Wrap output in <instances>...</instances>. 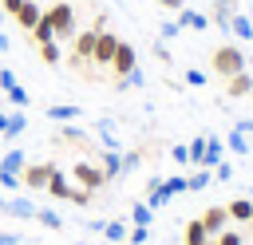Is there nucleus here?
I'll return each instance as SVG.
<instances>
[{
	"label": "nucleus",
	"instance_id": "23",
	"mask_svg": "<svg viewBox=\"0 0 253 245\" xmlns=\"http://www.w3.org/2000/svg\"><path fill=\"white\" fill-rule=\"evenodd\" d=\"M210 182H213V170H206V166H198L194 174H186V190H194V194H198V190H206Z\"/></svg>",
	"mask_w": 253,
	"mask_h": 245
},
{
	"label": "nucleus",
	"instance_id": "40",
	"mask_svg": "<svg viewBox=\"0 0 253 245\" xmlns=\"http://www.w3.org/2000/svg\"><path fill=\"white\" fill-rule=\"evenodd\" d=\"M186 83H190V87H202V83H206V71L190 67V71H186Z\"/></svg>",
	"mask_w": 253,
	"mask_h": 245
},
{
	"label": "nucleus",
	"instance_id": "27",
	"mask_svg": "<svg viewBox=\"0 0 253 245\" xmlns=\"http://www.w3.org/2000/svg\"><path fill=\"white\" fill-rule=\"evenodd\" d=\"M91 198H95V190H83V186H75V182H71V190H67V198H63V202H71V205H91Z\"/></svg>",
	"mask_w": 253,
	"mask_h": 245
},
{
	"label": "nucleus",
	"instance_id": "28",
	"mask_svg": "<svg viewBox=\"0 0 253 245\" xmlns=\"http://www.w3.org/2000/svg\"><path fill=\"white\" fill-rule=\"evenodd\" d=\"M130 221H134V225H150V221H154V209H150L146 202H134V209H130Z\"/></svg>",
	"mask_w": 253,
	"mask_h": 245
},
{
	"label": "nucleus",
	"instance_id": "29",
	"mask_svg": "<svg viewBox=\"0 0 253 245\" xmlns=\"http://www.w3.org/2000/svg\"><path fill=\"white\" fill-rule=\"evenodd\" d=\"M4 95H8V103H12V107H16V111H20V107H28V91H24V87H20V83H12V87H8V91H4Z\"/></svg>",
	"mask_w": 253,
	"mask_h": 245
},
{
	"label": "nucleus",
	"instance_id": "11",
	"mask_svg": "<svg viewBox=\"0 0 253 245\" xmlns=\"http://www.w3.org/2000/svg\"><path fill=\"white\" fill-rule=\"evenodd\" d=\"M225 95H229V99H245V95H253V75H249V71L229 75V79H225Z\"/></svg>",
	"mask_w": 253,
	"mask_h": 245
},
{
	"label": "nucleus",
	"instance_id": "13",
	"mask_svg": "<svg viewBox=\"0 0 253 245\" xmlns=\"http://www.w3.org/2000/svg\"><path fill=\"white\" fill-rule=\"evenodd\" d=\"M174 20H178L182 28H194V32H206V28H210V16L198 12V8H182V12H174Z\"/></svg>",
	"mask_w": 253,
	"mask_h": 245
},
{
	"label": "nucleus",
	"instance_id": "14",
	"mask_svg": "<svg viewBox=\"0 0 253 245\" xmlns=\"http://www.w3.org/2000/svg\"><path fill=\"white\" fill-rule=\"evenodd\" d=\"M221 158H225V142H221V138H213V134H206V154H202V166H206V170H213Z\"/></svg>",
	"mask_w": 253,
	"mask_h": 245
},
{
	"label": "nucleus",
	"instance_id": "34",
	"mask_svg": "<svg viewBox=\"0 0 253 245\" xmlns=\"http://www.w3.org/2000/svg\"><path fill=\"white\" fill-rule=\"evenodd\" d=\"M166 182V190L178 198V194H186V174H170V178H162Z\"/></svg>",
	"mask_w": 253,
	"mask_h": 245
},
{
	"label": "nucleus",
	"instance_id": "17",
	"mask_svg": "<svg viewBox=\"0 0 253 245\" xmlns=\"http://www.w3.org/2000/svg\"><path fill=\"white\" fill-rule=\"evenodd\" d=\"M79 107H71V103H55V107H47V119L51 122H79Z\"/></svg>",
	"mask_w": 253,
	"mask_h": 245
},
{
	"label": "nucleus",
	"instance_id": "2",
	"mask_svg": "<svg viewBox=\"0 0 253 245\" xmlns=\"http://www.w3.org/2000/svg\"><path fill=\"white\" fill-rule=\"evenodd\" d=\"M43 16L51 20V28H55V40H75V8L67 4V0H59V4H51V8H43Z\"/></svg>",
	"mask_w": 253,
	"mask_h": 245
},
{
	"label": "nucleus",
	"instance_id": "21",
	"mask_svg": "<svg viewBox=\"0 0 253 245\" xmlns=\"http://www.w3.org/2000/svg\"><path fill=\"white\" fill-rule=\"evenodd\" d=\"M229 32H233L237 40H245V43H249V40H253V20H249V16H241V12H233V20H229Z\"/></svg>",
	"mask_w": 253,
	"mask_h": 245
},
{
	"label": "nucleus",
	"instance_id": "48",
	"mask_svg": "<svg viewBox=\"0 0 253 245\" xmlns=\"http://www.w3.org/2000/svg\"><path fill=\"white\" fill-rule=\"evenodd\" d=\"M206 245H217V241H213V237H210V241H206Z\"/></svg>",
	"mask_w": 253,
	"mask_h": 245
},
{
	"label": "nucleus",
	"instance_id": "18",
	"mask_svg": "<svg viewBox=\"0 0 253 245\" xmlns=\"http://www.w3.org/2000/svg\"><path fill=\"white\" fill-rule=\"evenodd\" d=\"M55 138H59V142H67V146H75V142L83 146V142H87V130H83V126H75V122H59Z\"/></svg>",
	"mask_w": 253,
	"mask_h": 245
},
{
	"label": "nucleus",
	"instance_id": "15",
	"mask_svg": "<svg viewBox=\"0 0 253 245\" xmlns=\"http://www.w3.org/2000/svg\"><path fill=\"white\" fill-rule=\"evenodd\" d=\"M43 190H47L51 198H59V202H63V198H67V190H71V178H67V170H51Z\"/></svg>",
	"mask_w": 253,
	"mask_h": 245
},
{
	"label": "nucleus",
	"instance_id": "32",
	"mask_svg": "<svg viewBox=\"0 0 253 245\" xmlns=\"http://www.w3.org/2000/svg\"><path fill=\"white\" fill-rule=\"evenodd\" d=\"M40 59L43 63H59V43L51 40V43H40Z\"/></svg>",
	"mask_w": 253,
	"mask_h": 245
},
{
	"label": "nucleus",
	"instance_id": "50",
	"mask_svg": "<svg viewBox=\"0 0 253 245\" xmlns=\"http://www.w3.org/2000/svg\"><path fill=\"white\" fill-rule=\"evenodd\" d=\"M20 245H28V241H20Z\"/></svg>",
	"mask_w": 253,
	"mask_h": 245
},
{
	"label": "nucleus",
	"instance_id": "35",
	"mask_svg": "<svg viewBox=\"0 0 253 245\" xmlns=\"http://www.w3.org/2000/svg\"><path fill=\"white\" fill-rule=\"evenodd\" d=\"M146 237H150V225H130V229H126V241H130V245H142Z\"/></svg>",
	"mask_w": 253,
	"mask_h": 245
},
{
	"label": "nucleus",
	"instance_id": "9",
	"mask_svg": "<svg viewBox=\"0 0 253 245\" xmlns=\"http://www.w3.org/2000/svg\"><path fill=\"white\" fill-rule=\"evenodd\" d=\"M115 47H119V36H115V32H99L91 63H99V67H111V55H115Z\"/></svg>",
	"mask_w": 253,
	"mask_h": 245
},
{
	"label": "nucleus",
	"instance_id": "24",
	"mask_svg": "<svg viewBox=\"0 0 253 245\" xmlns=\"http://www.w3.org/2000/svg\"><path fill=\"white\" fill-rule=\"evenodd\" d=\"M32 40H36V43H51V40H55V28H51L47 16H40V24L32 28Z\"/></svg>",
	"mask_w": 253,
	"mask_h": 245
},
{
	"label": "nucleus",
	"instance_id": "3",
	"mask_svg": "<svg viewBox=\"0 0 253 245\" xmlns=\"http://www.w3.org/2000/svg\"><path fill=\"white\" fill-rule=\"evenodd\" d=\"M24 150L16 146V150H4V158H0V190L4 194H12V190H20V170H24Z\"/></svg>",
	"mask_w": 253,
	"mask_h": 245
},
{
	"label": "nucleus",
	"instance_id": "10",
	"mask_svg": "<svg viewBox=\"0 0 253 245\" xmlns=\"http://www.w3.org/2000/svg\"><path fill=\"white\" fill-rule=\"evenodd\" d=\"M198 221L206 225V233H210V237H217L221 229H229V213H225V205H210Z\"/></svg>",
	"mask_w": 253,
	"mask_h": 245
},
{
	"label": "nucleus",
	"instance_id": "42",
	"mask_svg": "<svg viewBox=\"0 0 253 245\" xmlns=\"http://www.w3.org/2000/svg\"><path fill=\"white\" fill-rule=\"evenodd\" d=\"M158 8H166V12H182L186 0H158Z\"/></svg>",
	"mask_w": 253,
	"mask_h": 245
},
{
	"label": "nucleus",
	"instance_id": "44",
	"mask_svg": "<svg viewBox=\"0 0 253 245\" xmlns=\"http://www.w3.org/2000/svg\"><path fill=\"white\" fill-rule=\"evenodd\" d=\"M0 4H4V12H8V16H16V12H20V4H24V0H0Z\"/></svg>",
	"mask_w": 253,
	"mask_h": 245
},
{
	"label": "nucleus",
	"instance_id": "46",
	"mask_svg": "<svg viewBox=\"0 0 253 245\" xmlns=\"http://www.w3.org/2000/svg\"><path fill=\"white\" fill-rule=\"evenodd\" d=\"M4 126H8V111H0V134H4Z\"/></svg>",
	"mask_w": 253,
	"mask_h": 245
},
{
	"label": "nucleus",
	"instance_id": "25",
	"mask_svg": "<svg viewBox=\"0 0 253 245\" xmlns=\"http://www.w3.org/2000/svg\"><path fill=\"white\" fill-rule=\"evenodd\" d=\"M24 126H28V115H24V111H12V115H8V126H4V138L24 134Z\"/></svg>",
	"mask_w": 253,
	"mask_h": 245
},
{
	"label": "nucleus",
	"instance_id": "6",
	"mask_svg": "<svg viewBox=\"0 0 253 245\" xmlns=\"http://www.w3.org/2000/svg\"><path fill=\"white\" fill-rule=\"evenodd\" d=\"M134 67H138V51H134L130 43H123V40H119V47H115V55H111V75H119V79H123V75H130Z\"/></svg>",
	"mask_w": 253,
	"mask_h": 245
},
{
	"label": "nucleus",
	"instance_id": "1",
	"mask_svg": "<svg viewBox=\"0 0 253 245\" xmlns=\"http://www.w3.org/2000/svg\"><path fill=\"white\" fill-rule=\"evenodd\" d=\"M210 67H213L221 79H229V75L245 71V55H241V47H237V43H221V47H213V55H210Z\"/></svg>",
	"mask_w": 253,
	"mask_h": 245
},
{
	"label": "nucleus",
	"instance_id": "30",
	"mask_svg": "<svg viewBox=\"0 0 253 245\" xmlns=\"http://www.w3.org/2000/svg\"><path fill=\"white\" fill-rule=\"evenodd\" d=\"M225 150H233V154H245V150H249V142L241 138V130H237V126H233V134L225 138Z\"/></svg>",
	"mask_w": 253,
	"mask_h": 245
},
{
	"label": "nucleus",
	"instance_id": "41",
	"mask_svg": "<svg viewBox=\"0 0 253 245\" xmlns=\"http://www.w3.org/2000/svg\"><path fill=\"white\" fill-rule=\"evenodd\" d=\"M16 83V71H8V67H0V91H8Z\"/></svg>",
	"mask_w": 253,
	"mask_h": 245
},
{
	"label": "nucleus",
	"instance_id": "12",
	"mask_svg": "<svg viewBox=\"0 0 253 245\" xmlns=\"http://www.w3.org/2000/svg\"><path fill=\"white\" fill-rule=\"evenodd\" d=\"M40 16H43V8H40L36 0H24V4H20V12H16V24H20L24 32H32V28L40 24Z\"/></svg>",
	"mask_w": 253,
	"mask_h": 245
},
{
	"label": "nucleus",
	"instance_id": "38",
	"mask_svg": "<svg viewBox=\"0 0 253 245\" xmlns=\"http://www.w3.org/2000/svg\"><path fill=\"white\" fill-rule=\"evenodd\" d=\"M213 178H217V182H229V178H233V166H229V162L221 158V162L213 166Z\"/></svg>",
	"mask_w": 253,
	"mask_h": 245
},
{
	"label": "nucleus",
	"instance_id": "47",
	"mask_svg": "<svg viewBox=\"0 0 253 245\" xmlns=\"http://www.w3.org/2000/svg\"><path fill=\"white\" fill-rule=\"evenodd\" d=\"M4 51H8V36L0 32V55H4Z\"/></svg>",
	"mask_w": 253,
	"mask_h": 245
},
{
	"label": "nucleus",
	"instance_id": "8",
	"mask_svg": "<svg viewBox=\"0 0 253 245\" xmlns=\"http://www.w3.org/2000/svg\"><path fill=\"white\" fill-rule=\"evenodd\" d=\"M0 209L12 213V217H20V221H36V202H28V198H4V190H0Z\"/></svg>",
	"mask_w": 253,
	"mask_h": 245
},
{
	"label": "nucleus",
	"instance_id": "36",
	"mask_svg": "<svg viewBox=\"0 0 253 245\" xmlns=\"http://www.w3.org/2000/svg\"><path fill=\"white\" fill-rule=\"evenodd\" d=\"M213 241H217V245H241V241H245V237H241V233H237V229H221V233H217V237H213Z\"/></svg>",
	"mask_w": 253,
	"mask_h": 245
},
{
	"label": "nucleus",
	"instance_id": "4",
	"mask_svg": "<svg viewBox=\"0 0 253 245\" xmlns=\"http://www.w3.org/2000/svg\"><path fill=\"white\" fill-rule=\"evenodd\" d=\"M67 174H71V182L83 186V190H99V186H107V174H103V166H95V162H75Z\"/></svg>",
	"mask_w": 253,
	"mask_h": 245
},
{
	"label": "nucleus",
	"instance_id": "26",
	"mask_svg": "<svg viewBox=\"0 0 253 245\" xmlns=\"http://www.w3.org/2000/svg\"><path fill=\"white\" fill-rule=\"evenodd\" d=\"M36 221L47 225V229H63V217H59L55 209H47V205H36Z\"/></svg>",
	"mask_w": 253,
	"mask_h": 245
},
{
	"label": "nucleus",
	"instance_id": "31",
	"mask_svg": "<svg viewBox=\"0 0 253 245\" xmlns=\"http://www.w3.org/2000/svg\"><path fill=\"white\" fill-rule=\"evenodd\" d=\"M103 237H107V241H123V237H126V225H123V221H107V225H103Z\"/></svg>",
	"mask_w": 253,
	"mask_h": 245
},
{
	"label": "nucleus",
	"instance_id": "39",
	"mask_svg": "<svg viewBox=\"0 0 253 245\" xmlns=\"http://www.w3.org/2000/svg\"><path fill=\"white\" fill-rule=\"evenodd\" d=\"M170 154H174V162H178V166H190V146H182V142H178Z\"/></svg>",
	"mask_w": 253,
	"mask_h": 245
},
{
	"label": "nucleus",
	"instance_id": "37",
	"mask_svg": "<svg viewBox=\"0 0 253 245\" xmlns=\"http://www.w3.org/2000/svg\"><path fill=\"white\" fill-rule=\"evenodd\" d=\"M178 32H182V24H178V20H166V24L158 28V36H162V40H174Z\"/></svg>",
	"mask_w": 253,
	"mask_h": 245
},
{
	"label": "nucleus",
	"instance_id": "22",
	"mask_svg": "<svg viewBox=\"0 0 253 245\" xmlns=\"http://www.w3.org/2000/svg\"><path fill=\"white\" fill-rule=\"evenodd\" d=\"M182 241H186V245H206V241H210V233H206V225L194 217V221H186V233H182Z\"/></svg>",
	"mask_w": 253,
	"mask_h": 245
},
{
	"label": "nucleus",
	"instance_id": "20",
	"mask_svg": "<svg viewBox=\"0 0 253 245\" xmlns=\"http://www.w3.org/2000/svg\"><path fill=\"white\" fill-rule=\"evenodd\" d=\"M170 202H174V194L166 190V182H158L154 190H146V205H150V209H162V205H170Z\"/></svg>",
	"mask_w": 253,
	"mask_h": 245
},
{
	"label": "nucleus",
	"instance_id": "7",
	"mask_svg": "<svg viewBox=\"0 0 253 245\" xmlns=\"http://www.w3.org/2000/svg\"><path fill=\"white\" fill-rule=\"evenodd\" d=\"M51 170H55L51 162H24V170H20V186H28V190H43Z\"/></svg>",
	"mask_w": 253,
	"mask_h": 245
},
{
	"label": "nucleus",
	"instance_id": "49",
	"mask_svg": "<svg viewBox=\"0 0 253 245\" xmlns=\"http://www.w3.org/2000/svg\"><path fill=\"white\" fill-rule=\"evenodd\" d=\"M249 229H253V217H249Z\"/></svg>",
	"mask_w": 253,
	"mask_h": 245
},
{
	"label": "nucleus",
	"instance_id": "33",
	"mask_svg": "<svg viewBox=\"0 0 253 245\" xmlns=\"http://www.w3.org/2000/svg\"><path fill=\"white\" fill-rule=\"evenodd\" d=\"M202 154H206V134L190 142V166H202Z\"/></svg>",
	"mask_w": 253,
	"mask_h": 245
},
{
	"label": "nucleus",
	"instance_id": "16",
	"mask_svg": "<svg viewBox=\"0 0 253 245\" xmlns=\"http://www.w3.org/2000/svg\"><path fill=\"white\" fill-rule=\"evenodd\" d=\"M225 213H229V221L249 225V217H253V202H249V198H233V202L225 205Z\"/></svg>",
	"mask_w": 253,
	"mask_h": 245
},
{
	"label": "nucleus",
	"instance_id": "19",
	"mask_svg": "<svg viewBox=\"0 0 253 245\" xmlns=\"http://www.w3.org/2000/svg\"><path fill=\"white\" fill-rule=\"evenodd\" d=\"M99 166H103V174H107V182H111V178L123 174V154H119V150H103V162H99Z\"/></svg>",
	"mask_w": 253,
	"mask_h": 245
},
{
	"label": "nucleus",
	"instance_id": "45",
	"mask_svg": "<svg viewBox=\"0 0 253 245\" xmlns=\"http://www.w3.org/2000/svg\"><path fill=\"white\" fill-rule=\"evenodd\" d=\"M0 245H20V233H0Z\"/></svg>",
	"mask_w": 253,
	"mask_h": 245
},
{
	"label": "nucleus",
	"instance_id": "43",
	"mask_svg": "<svg viewBox=\"0 0 253 245\" xmlns=\"http://www.w3.org/2000/svg\"><path fill=\"white\" fill-rule=\"evenodd\" d=\"M233 4H237V0H213V12H229V16H233Z\"/></svg>",
	"mask_w": 253,
	"mask_h": 245
},
{
	"label": "nucleus",
	"instance_id": "5",
	"mask_svg": "<svg viewBox=\"0 0 253 245\" xmlns=\"http://www.w3.org/2000/svg\"><path fill=\"white\" fill-rule=\"evenodd\" d=\"M95 40H99V32H95V28L75 32V43H71V67H79V63H87V59L95 55Z\"/></svg>",
	"mask_w": 253,
	"mask_h": 245
}]
</instances>
